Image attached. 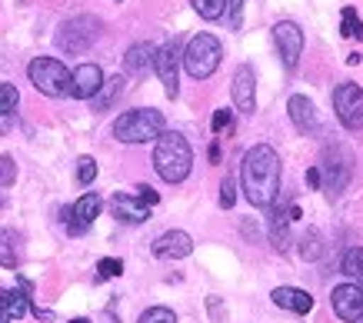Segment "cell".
Returning <instances> with one entry per match:
<instances>
[{
  "mask_svg": "<svg viewBox=\"0 0 363 323\" xmlns=\"http://www.w3.org/2000/svg\"><path fill=\"white\" fill-rule=\"evenodd\" d=\"M243 193L253 207H274L277 193H280V157L274 147L257 144L243 154Z\"/></svg>",
  "mask_w": 363,
  "mask_h": 323,
  "instance_id": "obj_1",
  "label": "cell"
},
{
  "mask_svg": "<svg viewBox=\"0 0 363 323\" xmlns=\"http://www.w3.org/2000/svg\"><path fill=\"white\" fill-rule=\"evenodd\" d=\"M190 167H194V150L187 137L177 130H164L154 147V170L167 183H184L190 177Z\"/></svg>",
  "mask_w": 363,
  "mask_h": 323,
  "instance_id": "obj_2",
  "label": "cell"
},
{
  "mask_svg": "<svg viewBox=\"0 0 363 323\" xmlns=\"http://www.w3.org/2000/svg\"><path fill=\"white\" fill-rule=\"evenodd\" d=\"M164 134V113L154 107H140V110H127L113 123V137L121 144H147Z\"/></svg>",
  "mask_w": 363,
  "mask_h": 323,
  "instance_id": "obj_3",
  "label": "cell"
},
{
  "mask_svg": "<svg viewBox=\"0 0 363 323\" xmlns=\"http://www.w3.org/2000/svg\"><path fill=\"white\" fill-rule=\"evenodd\" d=\"M180 60H184V70H187L194 80H207L217 74V67H220L223 47L213 34H197L187 44V50L180 54Z\"/></svg>",
  "mask_w": 363,
  "mask_h": 323,
  "instance_id": "obj_4",
  "label": "cell"
},
{
  "mask_svg": "<svg viewBox=\"0 0 363 323\" xmlns=\"http://www.w3.org/2000/svg\"><path fill=\"white\" fill-rule=\"evenodd\" d=\"M100 27L104 23L97 17H70L67 23H60V30H57V50H64L67 57H77V54H87L90 47L97 44L100 37Z\"/></svg>",
  "mask_w": 363,
  "mask_h": 323,
  "instance_id": "obj_5",
  "label": "cell"
},
{
  "mask_svg": "<svg viewBox=\"0 0 363 323\" xmlns=\"http://www.w3.org/2000/svg\"><path fill=\"white\" fill-rule=\"evenodd\" d=\"M317 170H320V180H327V193H330V197H340L353 177V154L340 144L323 147Z\"/></svg>",
  "mask_w": 363,
  "mask_h": 323,
  "instance_id": "obj_6",
  "label": "cell"
},
{
  "mask_svg": "<svg viewBox=\"0 0 363 323\" xmlns=\"http://www.w3.org/2000/svg\"><path fill=\"white\" fill-rule=\"evenodd\" d=\"M27 77H30V84L44 97H67L70 94V70L57 57H37V60H30Z\"/></svg>",
  "mask_w": 363,
  "mask_h": 323,
  "instance_id": "obj_7",
  "label": "cell"
},
{
  "mask_svg": "<svg viewBox=\"0 0 363 323\" xmlns=\"http://www.w3.org/2000/svg\"><path fill=\"white\" fill-rule=\"evenodd\" d=\"M333 110L340 117L347 130H360L363 127V90L353 80H343L340 87L333 90Z\"/></svg>",
  "mask_w": 363,
  "mask_h": 323,
  "instance_id": "obj_8",
  "label": "cell"
},
{
  "mask_svg": "<svg viewBox=\"0 0 363 323\" xmlns=\"http://www.w3.org/2000/svg\"><path fill=\"white\" fill-rule=\"evenodd\" d=\"M274 44L277 50H280V57H284V67H297L300 54H303V30H300L294 21H280L274 27Z\"/></svg>",
  "mask_w": 363,
  "mask_h": 323,
  "instance_id": "obj_9",
  "label": "cell"
},
{
  "mask_svg": "<svg viewBox=\"0 0 363 323\" xmlns=\"http://www.w3.org/2000/svg\"><path fill=\"white\" fill-rule=\"evenodd\" d=\"M154 70L160 84H164L167 97H177V70H180V47L177 40H167L164 47H157V57H154Z\"/></svg>",
  "mask_w": 363,
  "mask_h": 323,
  "instance_id": "obj_10",
  "label": "cell"
},
{
  "mask_svg": "<svg viewBox=\"0 0 363 323\" xmlns=\"http://www.w3.org/2000/svg\"><path fill=\"white\" fill-rule=\"evenodd\" d=\"M100 210H104V200H100L97 193H84V197H80V200L64 213L67 230H70L74 237H80V234H84V230L90 227V223L100 217Z\"/></svg>",
  "mask_w": 363,
  "mask_h": 323,
  "instance_id": "obj_11",
  "label": "cell"
},
{
  "mask_svg": "<svg viewBox=\"0 0 363 323\" xmlns=\"http://www.w3.org/2000/svg\"><path fill=\"white\" fill-rule=\"evenodd\" d=\"M333 313L347 323H357L363 317V290L357 283H340V287H333Z\"/></svg>",
  "mask_w": 363,
  "mask_h": 323,
  "instance_id": "obj_12",
  "label": "cell"
},
{
  "mask_svg": "<svg viewBox=\"0 0 363 323\" xmlns=\"http://www.w3.org/2000/svg\"><path fill=\"white\" fill-rule=\"evenodd\" d=\"M233 103L240 113H253L257 110V77H253L250 64H240L237 74H233Z\"/></svg>",
  "mask_w": 363,
  "mask_h": 323,
  "instance_id": "obj_13",
  "label": "cell"
},
{
  "mask_svg": "<svg viewBox=\"0 0 363 323\" xmlns=\"http://www.w3.org/2000/svg\"><path fill=\"white\" fill-rule=\"evenodd\" d=\"M194 254V240L184 230H167L154 240V256L157 260H184Z\"/></svg>",
  "mask_w": 363,
  "mask_h": 323,
  "instance_id": "obj_14",
  "label": "cell"
},
{
  "mask_svg": "<svg viewBox=\"0 0 363 323\" xmlns=\"http://www.w3.org/2000/svg\"><path fill=\"white\" fill-rule=\"evenodd\" d=\"M286 113H290V120H294V127H297L300 134H317L320 130V113L313 107V101L303 97V94H294L286 101Z\"/></svg>",
  "mask_w": 363,
  "mask_h": 323,
  "instance_id": "obj_15",
  "label": "cell"
},
{
  "mask_svg": "<svg viewBox=\"0 0 363 323\" xmlns=\"http://www.w3.org/2000/svg\"><path fill=\"white\" fill-rule=\"evenodd\" d=\"M100 84H104V70H100L97 64H80V67L70 74V97L90 101L100 90Z\"/></svg>",
  "mask_w": 363,
  "mask_h": 323,
  "instance_id": "obj_16",
  "label": "cell"
},
{
  "mask_svg": "<svg viewBox=\"0 0 363 323\" xmlns=\"http://www.w3.org/2000/svg\"><path fill=\"white\" fill-rule=\"evenodd\" d=\"M111 210L117 220L123 223H143V220H150V207L147 203H140L133 193H113L111 197Z\"/></svg>",
  "mask_w": 363,
  "mask_h": 323,
  "instance_id": "obj_17",
  "label": "cell"
},
{
  "mask_svg": "<svg viewBox=\"0 0 363 323\" xmlns=\"http://www.w3.org/2000/svg\"><path fill=\"white\" fill-rule=\"evenodd\" d=\"M270 300H274L280 310H290V313H310L313 310V297L300 287H277L274 293H270Z\"/></svg>",
  "mask_w": 363,
  "mask_h": 323,
  "instance_id": "obj_18",
  "label": "cell"
},
{
  "mask_svg": "<svg viewBox=\"0 0 363 323\" xmlns=\"http://www.w3.org/2000/svg\"><path fill=\"white\" fill-rule=\"evenodd\" d=\"M23 260V237L11 227H0V267L17 270Z\"/></svg>",
  "mask_w": 363,
  "mask_h": 323,
  "instance_id": "obj_19",
  "label": "cell"
},
{
  "mask_svg": "<svg viewBox=\"0 0 363 323\" xmlns=\"http://www.w3.org/2000/svg\"><path fill=\"white\" fill-rule=\"evenodd\" d=\"M154 57H157V47L154 44H133L127 54H123V70L130 74V77H143L147 70L154 67Z\"/></svg>",
  "mask_w": 363,
  "mask_h": 323,
  "instance_id": "obj_20",
  "label": "cell"
},
{
  "mask_svg": "<svg viewBox=\"0 0 363 323\" xmlns=\"http://www.w3.org/2000/svg\"><path fill=\"white\" fill-rule=\"evenodd\" d=\"M23 313H30V300L23 290H0V323L21 320Z\"/></svg>",
  "mask_w": 363,
  "mask_h": 323,
  "instance_id": "obj_21",
  "label": "cell"
},
{
  "mask_svg": "<svg viewBox=\"0 0 363 323\" xmlns=\"http://www.w3.org/2000/svg\"><path fill=\"white\" fill-rule=\"evenodd\" d=\"M123 84H127V80H123L121 74H117V77H111V80H104V84H100V90L90 97V101H94V110H97V113L100 110H111L113 101L123 94Z\"/></svg>",
  "mask_w": 363,
  "mask_h": 323,
  "instance_id": "obj_22",
  "label": "cell"
},
{
  "mask_svg": "<svg viewBox=\"0 0 363 323\" xmlns=\"http://www.w3.org/2000/svg\"><path fill=\"white\" fill-rule=\"evenodd\" d=\"M286 230H290V213L274 207V213H270V240H274L277 250H286V244H290Z\"/></svg>",
  "mask_w": 363,
  "mask_h": 323,
  "instance_id": "obj_23",
  "label": "cell"
},
{
  "mask_svg": "<svg viewBox=\"0 0 363 323\" xmlns=\"http://www.w3.org/2000/svg\"><path fill=\"white\" fill-rule=\"evenodd\" d=\"M340 270L353 280V283H357V287L363 290V246H350V250L343 254Z\"/></svg>",
  "mask_w": 363,
  "mask_h": 323,
  "instance_id": "obj_24",
  "label": "cell"
},
{
  "mask_svg": "<svg viewBox=\"0 0 363 323\" xmlns=\"http://www.w3.org/2000/svg\"><path fill=\"white\" fill-rule=\"evenodd\" d=\"M323 250H327L323 234H320L317 227H307V234L300 237V256H303V260H320V256H323Z\"/></svg>",
  "mask_w": 363,
  "mask_h": 323,
  "instance_id": "obj_25",
  "label": "cell"
},
{
  "mask_svg": "<svg viewBox=\"0 0 363 323\" xmlns=\"http://www.w3.org/2000/svg\"><path fill=\"white\" fill-rule=\"evenodd\" d=\"M340 23H343V37H353V40H363V21H360V13L353 11V7H343V13H340Z\"/></svg>",
  "mask_w": 363,
  "mask_h": 323,
  "instance_id": "obj_26",
  "label": "cell"
},
{
  "mask_svg": "<svg viewBox=\"0 0 363 323\" xmlns=\"http://www.w3.org/2000/svg\"><path fill=\"white\" fill-rule=\"evenodd\" d=\"M194 11L203 21H220L223 11H227V0H194Z\"/></svg>",
  "mask_w": 363,
  "mask_h": 323,
  "instance_id": "obj_27",
  "label": "cell"
},
{
  "mask_svg": "<svg viewBox=\"0 0 363 323\" xmlns=\"http://www.w3.org/2000/svg\"><path fill=\"white\" fill-rule=\"evenodd\" d=\"M17 103H21V94L13 84H0V117H7V113L17 110Z\"/></svg>",
  "mask_w": 363,
  "mask_h": 323,
  "instance_id": "obj_28",
  "label": "cell"
},
{
  "mask_svg": "<svg viewBox=\"0 0 363 323\" xmlns=\"http://www.w3.org/2000/svg\"><path fill=\"white\" fill-rule=\"evenodd\" d=\"M137 323H177V313L170 307H150V310L140 313Z\"/></svg>",
  "mask_w": 363,
  "mask_h": 323,
  "instance_id": "obj_29",
  "label": "cell"
},
{
  "mask_svg": "<svg viewBox=\"0 0 363 323\" xmlns=\"http://www.w3.org/2000/svg\"><path fill=\"white\" fill-rule=\"evenodd\" d=\"M94 177H97V160L94 157H80L77 160V183H94Z\"/></svg>",
  "mask_w": 363,
  "mask_h": 323,
  "instance_id": "obj_30",
  "label": "cell"
},
{
  "mask_svg": "<svg viewBox=\"0 0 363 323\" xmlns=\"http://www.w3.org/2000/svg\"><path fill=\"white\" fill-rule=\"evenodd\" d=\"M123 273V264L117 256H107V260H100L97 264V277L100 280H111V277H121Z\"/></svg>",
  "mask_w": 363,
  "mask_h": 323,
  "instance_id": "obj_31",
  "label": "cell"
},
{
  "mask_svg": "<svg viewBox=\"0 0 363 323\" xmlns=\"http://www.w3.org/2000/svg\"><path fill=\"white\" fill-rule=\"evenodd\" d=\"M233 203H237V183H233V177H227L220 183V207L223 210H230Z\"/></svg>",
  "mask_w": 363,
  "mask_h": 323,
  "instance_id": "obj_32",
  "label": "cell"
},
{
  "mask_svg": "<svg viewBox=\"0 0 363 323\" xmlns=\"http://www.w3.org/2000/svg\"><path fill=\"white\" fill-rule=\"evenodd\" d=\"M17 180V167H13L11 157H0V187H11Z\"/></svg>",
  "mask_w": 363,
  "mask_h": 323,
  "instance_id": "obj_33",
  "label": "cell"
},
{
  "mask_svg": "<svg viewBox=\"0 0 363 323\" xmlns=\"http://www.w3.org/2000/svg\"><path fill=\"white\" fill-rule=\"evenodd\" d=\"M133 197H137V200H140V203H147V207H157V203H160V193H157L154 187H147V183H140Z\"/></svg>",
  "mask_w": 363,
  "mask_h": 323,
  "instance_id": "obj_34",
  "label": "cell"
},
{
  "mask_svg": "<svg viewBox=\"0 0 363 323\" xmlns=\"http://www.w3.org/2000/svg\"><path fill=\"white\" fill-rule=\"evenodd\" d=\"M227 17H230V27H240L243 23V0H227Z\"/></svg>",
  "mask_w": 363,
  "mask_h": 323,
  "instance_id": "obj_35",
  "label": "cell"
},
{
  "mask_svg": "<svg viewBox=\"0 0 363 323\" xmlns=\"http://www.w3.org/2000/svg\"><path fill=\"white\" fill-rule=\"evenodd\" d=\"M210 127H213V134L230 130V110H213V120H210Z\"/></svg>",
  "mask_w": 363,
  "mask_h": 323,
  "instance_id": "obj_36",
  "label": "cell"
},
{
  "mask_svg": "<svg viewBox=\"0 0 363 323\" xmlns=\"http://www.w3.org/2000/svg\"><path fill=\"white\" fill-rule=\"evenodd\" d=\"M307 187H313V190L320 187V170H317V167L307 170Z\"/></svg>",
  "mask_w": 363,
  "mask_h": 323,
  "instance_id": "obj_37",
  "label": "cell"
},
{
  "mask_svg": "<svg viewBox=\"0 0 363 323\" xmlns=\"http://www.w3.org/2000/svg\"><path fill=\"white\" fill-rule=\"evenodd\" d=\"M210 160H213V164L220 160V144H210Z\"/></svg>",
  "mask_w": 363,
  "mask_h": 323,
  "instance_id": "obj_38",
  "label": "cell"
},
{
  "mask_svg": "<svg viewBox=\"0 0 363 323\" xmlns=\"http://www.w3.org/2000/svg\"><path fill=\"white\" fill-rule=\"evenodd\" d=\"M70 323H90V320H70Z\"/></svg>",
  "mask_w": 363,
  "mask_h": 323,
  "instance_id": "obj_39",
  "label": "cell"
},
{
  "mask_svg": "<svg viewBox=\"0 0 363 323\" xmlns=\"http://www.w3.org/2000/svg\"><path fill=\"white\" fill-rule=\"evenodd\" d=\"M360 323H363V317H360Z\"/></svg>",
  "mask_w": 363,
  "mask_h": 323,
  "instance_id": "obj_40",
  "label": "cell"
}]
</instances>
